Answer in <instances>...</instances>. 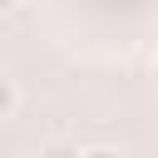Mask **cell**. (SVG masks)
<instances>
[{"label":"cell","instance_id":"6da1fadb","mask_svg":"<svg viewBox=\"0 0 158 158\" xmlns=\"http://www.w3.org/2000/svg\"><path fill=\"white\" fill-rule=\"evenodd\" d=\"M79 153H84V148L69 143V138H49V143L40 148V158H79Z\"/></svg>","mask_w":158,"mask_h":158},{"label":"cell","instance_id":"7a4b0ae2","mask_svg":"<svg viewBox=\"0 0 158 158\" xmlns=\"http://www.w3.org/2000/svg\"><path fill=\"white\" fill-rule=\"evenodd\" d=\"M15 104H20V94H15V84L0 74V118H10V114H15Z\"/></svg>","mask_w":158,"mask_h":158},{"label":"cell","instance_id":"3957f363","mask_svg":"<svg viewBox=\"0 0 158 158\" xmlns=\"http://www.w3.org/2000/svg\"><path fill=\"white\" fill-rule=\"evenodd\" d=\"M79 158H123V153H118V148H109V143H94V148H84Z\"/></svg>","mask_w":158,"mask_h":158},{"label":"cell","instance_id":"277c9868","mask_svg":"<svg viewBox=\"0 0 158 158\" xmlns=\"http://www.w3.org/2000/svg\"><path fill=\"white\" fill-rule=\"evenodd\" d=\"M15 5H20V0H0V20H5V15H15Z\"/></svg>","mask_w":158,"mask_h":158},{"label":"cell","instance_id":"5b68a950","mask_svg":"<svg viewBox=\"0 0 158 158\" xmlns=\"http://www.w3.org/2000/svg\"><path fill=\"white\" fill-rule=\"evenodd\" d=\"M153 84H158V59H153Z\"/></svg>","mask_w":158,"mask_h":158}]
</instances>
